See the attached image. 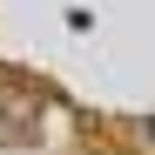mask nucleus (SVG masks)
Wrapping results in <instances>:
<instances>
[{
    "label": "nucleus",
    "instance_id": "f257e3e1",
    "mask_svg": "<svg viewBox=\"0 0 155 155\" xmlns=\"http://www.w3.org/2000/svg\"><path fill=\"white\" fill-rule=\"evenodd\" d=\"M47 115H54V94L27 74H0V142L7 148H34L47 142Z\"/></svg>",
    "mask_w": 155,
    "mask_h": 155
}]
</instances>
